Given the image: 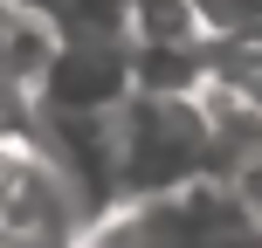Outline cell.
Segmentation results:
<instances>
[{
	"instance_id": "6da1fadb",
	"label": "cell",
	"mask_w": 262,
	"mask_h": 248,
	"mask_svg": "<svg viewBox=\"0 0 262 248\" xmlns=\"http://www.w3.org/2000/svg\"><path fill=\"white\" fill-rule=\"evenodd\" d=\"M90 241L104 248H262V214L242 200L228 172L166 186V193L111 200L90 221Z\"/></svg>"
},
{
	"instance_id": "7a4b0ae2",
	"label": "cell",
	"mask_w": 262,
	"mask_h": 248,
	"mask_svg": "<svg viewBox=\"0 0 262 248\" xmlns=\"http://www.w3.org/2000/svg\"><path fill=\"white\" fill-rule=\"evenodd\" d=\"M111 131H118V200L166 193V186L221 172L207 110L193 90H131L111 118Z\"/></svg>"
},
{
	"instance_id": "3957f363",
	"label": "cell",
	"mask_w": 262,
	"mask_h": 248,
	"mask_svg": "<svg viewBox=\"0 0 262 248\" xmlns=\"http://www.w3.org/2000/svg\"><path fill=\"white\" fill-rule=\"evenodd\" d=\"M90 207L28 110H0V248H83Z\"/></svg>"
},
{
	"instance_id": "277c9868",
	"label": "cell",
	"mask_w": 262,
	"mask_h": 248,
	"mask_svg": "<svg viewBox=\"0 0 262 248\" xmlns=\"http://www.w3.org/2000/svg\"><path fill=\"white\" fill-rule=\"evenodd\" d=\"M131 90H138V69L124 35H69L35 110H118Z\"/></svg>"
},
{
	"instance_id": "5b68a950",
	"label": "cell",
	"mask_w": 262,
	"mask_h": 248,
	"mask_svg": "<svg viewBox=\"0 0 262 248\" xmlns=\"http://www.w3.org/2000/svg\"><path fill=\"white\" fill-rule=\"evenodd\" d=\"M62 21L35 0H0V110H35L55 55H62Z\"/></svg>"
},
{
	"instance_id": "8992f818",
	"label": "cell",
	"mask_w": 262,
	"mask_h": 248,
	"mask_svg": "<svg viewBox=\"0 0 262 248\" xmlns=\"http://www.w3.org/2000/svg\"><path fill=\"white\" fill-rule=\"evenodd\" d=\"M124 41L131 49H180V55L214 49V35H207L193 0H131L124 7Z\"/></svg>"
},
{
	"instance_id": "52a82bcc",
	"label": "cell",
	"mask_w": 262,
	"mask_h": 248,
	"mask_svg": "<svg viewBox=\"0 0 262 248\" xmlns=\"http://www.w3.org/2000/svg\"><path fill=\"white\" fill-rule=\"evenodd\" d=\"M83 248H104V241H90V235H83Z\"/></svg>"
}]
</instances>
